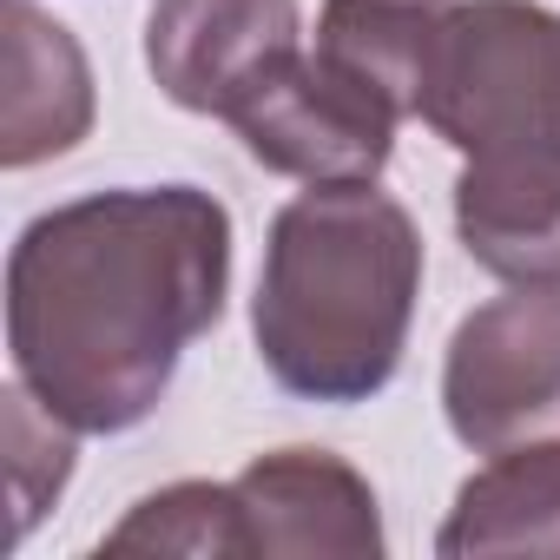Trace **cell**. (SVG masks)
<instances>
[{
    "label": "cell",
    "mask_w": 560,
    "mask_h": 560,
    "mask_svg": "<svg viewBox=\"0 0 560 560\" xmlns=\"http://www.w3.org/2000/svg\"><path fill=\"white\" fill-rule=\"evenodd\" d=\"M237 534L244 553H330V560H376L383 508L376 488L330 448H270L237 481Z\"/></svg>",
    "instance_id": "7"
},
{
    "label": "cell",
    "mask_w": 560,
    "mask_h": 560,
    "mask_svg": "<svg viewBox=\"0 0 560 560\" xmlns=\"http://www.w3.org/2000/svg\"><path fill=\"white\" fill-rule=\"evenodd\" d=\"M93 132V67L80 40L40 14L34 0H8V106H0V165L27 172L73 152Z\"/></svg>",
    "instance_id": "9"
},
{
    "label": "cell",
    "mask_w": 560,
    "mask_h": 560,
    "mask_svg": "<svg viewBox=\"0 0 560 560\" xmlns=\"http://www.w3.org/2000/svg\"><path fill=\"white\" fill-rule=\"evenodd\" d=\"M231 211L198 185H113L40 211L8 250L14 383L73 435L139 429L224 317Z\"/></svg>",
    "instance_id": "1"
},
{
    "label": "cell",
    "mask_w": 560,
    "mask_h": 560,
    "mask_svg": "<svg viewBox=\"0 0 560 560\" xmlns=\"http://www.w3.org/2000/svg\"><path fill=\"white\" fill-rule=\"evenodd\" d=\"M442 14L448 0H324L317 54L357 73L370 93H383L402 119H416Z\"/></svg>",
    "instance_id": "11"
},
{
    "label": "cell",
    "mask_w": 560,
    "mask_h": 560,
    "mask_svg": "<svg viewBox=\"0 0 560 560\" xmlns=\"http://www.w3.org/2000/svg\"><path fill=\"white\" fill-rule=\"evenodd\" d=\"M442 416L475 455L560 442V291L514 284L455 324L442 357Z\"/></svg>",
    "instance_id": "4"
},
{
    "label": "cell",
    "mask_w": 560,
    "mask_h": 560,
    "mask_svg": "<svg viewBox=\"0 0 560 560\" xmlns=\"http://www.w3.org/2000/svg\"><path fill=\"white\" fill-rule=\"evenodd\" d=\"M416 298V218L376 185H311L270 218L250 337L277 389L350 409L402 370Z\"/></svg>",
    "instance_id": "2"
},
{
    "label": "cell",
    "mask_w": 560,
    "mask_h": 560,
    "mask_svg": "<svg viewBox=\"0 0 560 560\" xmlns=\"http://www.w3.org/2000/svg\"><path fill=\"white\" fill-rule=\"evenodd\" d=\"M416 119L462 159L560 152V14L540 0H448Z\"/></svg>",
    "instance_id": "3"
},
{
    "label": "cell",
    "mask_w": 560,
    "mask_h": 560,
    "mask_svg": "<svg viewBox=\"0 0 560 560\" xmlns=\"http://www.w3.org/2000/svg\"><path fill=\"white\" fill-rule=\"evenodd\" d=\"M100 547L106 553H191V560L244 553L231 481H172V488L132 501V514Z\"/></svg>",
    "instance_id": "12"
},
{
    "label": "cell",
    "mask_w": 560,
    "mask_h": 560,
    "mask_svg": "<svg viewBox=\"0 0 560 560\" xmlns=\"http://www.w3.org/2000/svg\"><path fill=\"white\" fill-rule=\"evenodd\" d=\"M442 560L475 553H560V442H527L475 468L435 534Z\"/></svg>",
    "instance_id": "10"
},
{
    "label": "cell",
    "mask_w": 560,
    "mask_h": 560,
    "mask_svg": "<svg viewBox=\"0 0 560 560\" xmlns=\"http://www.w3.org/2000/svg\"><path fill=\"white\" fill-rule=\"evenodd\" d=\"M298 47V0H152L145 21V67L159 93L205 119H231V106L264 86Z\"/></svg>",
    "instance_id": "6"
},
{
    "label": "cell",
    "mask_w": 560,
    "mask_h": 560,
    "mask_svg": "<svg viewBox=\"0 0 560 560\" xmlns=\"http://www.w3.org/2000/svg\"><path fill=\"white\" fill-rule=\"evenodd\" d=\"M455 231L501 284L560 291V152H488L455 178Z\"/></svg>",
    "instance_id": "8"
},
{
    "label": "cell",
    "mask_w": 560,
    "mask_h": 560,
    "mask_svg": "<svg viewBox=\"0 0 560 560\" xmlns=\"http://www.w3.org/2000/svg\"><path fill=\"white\" fill-rule=\"evenodd\" d=\"M224 126L264 172H284L298 185H376L396 152L402 113L317 47H298L231 106Z\"/></svg>",
    "instance_id": "5"
}]
</instances>
